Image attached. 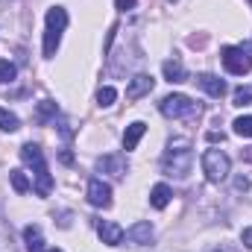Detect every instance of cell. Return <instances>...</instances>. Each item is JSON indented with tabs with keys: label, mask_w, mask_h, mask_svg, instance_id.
I'll return each instance as SVG.
<instances>
[{
	"label": "cell",
	"mask_w": 252,
	"mask_h": 252,
	"mask_svg": "<svg viewBox=\"0 0 252 252\" xmlns=\"http://www.w3.org/2000/svg\"><path fill=\"white\" fill-rule=\"evenodd\" d=\"M190 164H193V150H190L188 138H173L164 150V158H161V167L167 176H176V179H185L190 173Z\"/></svg>",
	"instance_id": "obj_1"
},
{
	"label": "cell",
	"mask_w": 252,
	"mask_h": 252,
	"mask_svg": "<svg viewBox=\"0 0 252 252\" xmlns=\"http://www.w3.org/2000/svg\"><path fill=\"white\" fill-rule=\"evenodd\" d=\"M158 109H161L164 118H173V121H185V118L199 115V106L190 100L188 94H170V97H164L158 103Z\"/></svg>",
	"instance_id": "obj_2"
},
{
	"label": "cell",
	"mask_w": 252,
	"mask_h": 252,
	"mask_svg": "<svg viewBox=\"0 0 252 252\" xmlns=\"http://www.w3.org/2000/svg\"><path fill=\"white\" fill-rule=\"evenodd\" d=\"M202 173L208 176V182H223L232 173V161L223 150H205L202 153Z\"/></svg>",
	"instance_id": "obj_3"
},
{
	"label": "cell",
	"mask_w": 252,
	"mask_h": 252,
	"mask_svg": "<svg viewBox=\"0 0 252 252\" xmlns=\"http://www.w3.org/2000/svg\"><path fill=\"white\" fill-rule=\"evenodd\" d=\"M220 59H223V64H226V70L235 73V76H247V73L252 70V56H250L247 47H223Z\"/></svg>",
	"instance_id": "obj_4"
},
{
	"label": "cell",
	"mask_w": 252,
	"mask_h": 252,
	"mask_svg": "<svg viewBox=\"0 0 252 252\" xmlns=\"http://www.w3.org/2000/svg\"><path fill=\"white\" fill-rule=\"evenodd\" d=\"M153 226L147 223V220H138V223H132L129 229L124 232V238L132 244V247H147V244H153Z\"/></svg>",
	"instance_id": "obj_5"
},
{
	"label": "cell",
	"mask_w": 252,
	"mask_h": 252,
	"mask_svg": "<svg viewBox=\"0 0 252 252\" xmlns=\"http://www.w3.org/2000/svg\"><path fill=\"white\" fill-rule=\"evenodd\" d=\"M88 202L97 208H109L112 205V185L103 179H91L88 182Z\"/></svg>",
	"instance_id": "obj_6"
},
{
	"label": "cell",
	"mask_w": 252,
	"mask_h": 252,
	"mask_svg": "<svg viewBox=\"0 0 252 252\" xmlns=\"http://www.w3.org/2000/svg\"><path fill=\"white\" fill-rule=\"evenodd\" d=\"M153 76L150 73H138V76H132V82H129V88H126V100H141L144 94H150L153 91Z\"/></svg>",
	"instance_id": "obj_7"
},
{
	"label": "cell",
	"mask_w": 252,
	"mask_h": 252,
	"mask_svg": "<svg viewBox=\"0 0 252 252\" xmlns=\"http://www.w3.org/2000/svg\"><path fill=\"white\" fill-rule=\"evenodd\" d=\"M97 235H100V241L109 244V247L124 244V229H121L118 223H112V220H100V223H97Z\"/></svg>",
	"instance_id": "obj_8"
},
{
	"label": "cell",
	"mask_w": 252,
	"mask_h": 252,
	"mask_svg": "<svg viewBox=\"0 0 252 252\" xmlns=\"http://www.w3.org/2000/svg\"><path fill=\"white\" fill-rule=\"evenodd\" d=\"M196 82L202 85V91H205V94H211V97H217V100L229 91V88H226V82H223L220 76H214V73H202Z\"/></svg>",
	"instance_id": "obj_9"
},
{
	"label": "cell",
	"mask_w": 252,
	"mask_h": 252,
	"mask_svg": "<svg viewBox=\"0 0 252 252\" xmlns=\"http://www.w3.org/2000/svg\"><path fill=\"white\" fill-rule=\"evenodd\" d=\"M47 32H59L62 35V30L67 27V12H64L62 6H53V9H47Z\"/></svg>",
	"instance_id": "obj_10"
},
{
	"label": "cell",
	"mask_w": 252,
	"mask_h": 252,
	"mask_svg": "<svg viewBox=\"0 0 252 252\" xmlns=\"http://www.w3.org/2000/svg\"><path fill=\"white\" fill-rule=\"evenodd\" d=\"M144 132H147V124H141V121H135V124L126 126V132H124V150L126 153L138 147V141L144 138Z\"/></svg>",
	"instance_id": "obj_11"
},
{
	"label": "cell",
	"mask_w": 252,
	"mask_h": 252,
	"mask_svg": "<svg viewBox=\"0 0 252 252\" xmlns=\"http://www.w3.org/2000/svg\"><path fill=\"white\" fill-rule=\"evenodd\" d=\"M97 167H100V170H109L115 179H121V176L126 173V161L121 158V156H103V158L97 161Z\"/></svg>",
	"instance_id": "obj_12"
},
{
	"label": "cell",
	"mask_w": 252,
	"mask_h": 252,
	"mask_svg": "<svg viewBox=\"0 0 252 252\" xmlns=\"http://www.w3.org/2000/svg\"><path fill=\"white\" fill-rule=\"evenodd\" d=\"M24 241H27V250L30 252H47L44 250V238H41V229H38V226H27V229H24Z\"/></svg>",
	"instance_id": "obj_13"
},
{
	"label": "cell",
	"mask_w": 252,
	"mask_h": 252,
	"mask_svg": "<svg viewBox=\"0 0 252 252\" xmlns=\"http://www.w3.org/2000/svg\"><path fill=\"white\" fill-rule=\"evenodd\" d=\"M161 70H164L167 82H185V67H182L179 59H167V62L161 64Z\"/></svg>",
	"instance_id": "obj_14"
},
{
	"label": "cell",
	"mask_w": 252,
	"mask_h": 252,
	"mask_svg": "<svg viewBox=\"0 0 252 252\" xmlns=\"http://www.w3.org/2000/svg\"><path fill=\"white\" fill-rule=\"evenodd\" d=\"M50 190H53V179L47 173V164H41V167H35V193L38 196H47Z\"/></svg>",
	"instance_id": "obj_15"
},
{
	"label": "cell",
	"mask_w": 252,
	"mask_h": 252,
	"mask_svg": "<svg viewBox=\"0 0 252 252\" xmlns=\"http://www.w3.org/2000/svg\"><path fill=\"white\" fill-rule=\"evenodd\" d=\"M170 196H173V190L161 182V185H156V188L150 190V205H153V208H167Z\"/></svg>",
	"instance_id": "obj_16"
},
{
	"label": "cell",
	"mask_w": 252,
	"mask_h": 252,
	"mask_svg": "<svg viewBox=\"0 0 252 252\" xmlns=\"http://www.w3.org/2000/svg\"><path fill=\"white\" fill-rule=\"evenodd\" d=\"M9 182H12V188L18 190V193H27L30 190V179H27L24 170H9Z\"/></svg>",
	"instance_id": "obj_17"
},
{
	"label": "cell",
	"mask_w": 252,
	"mask_h": 252,
	"mask_svg": "<svg viewBox=\"0 0 252 252\" xmlns=\"http://www.w3.org/2000/svg\"><path fill=\"white\" fill-rule=\"evenodd\" d=\"M18 126H21L18 115H12L9 109H0V129H3V132H15Z\"/></svg>",
	"instance_id": "obj_18"
},
{
	"label": "cell",
	"mask_w": 252,
	"mask_h": 252,
	"mask_svg": "<svg viewBox=\"0 0 252 252\" xmlns=\"http://www.w3.org/2000/svg\"><path fill=\"white\" fill-rule=\"evenodd\" d=\"M232 126H235V135H241V138H252V115L238 118Z\"/></svg>",
	"instance_id": "obj_19"
},
{
	"label": "cell",
	"mask_w": 252,
	"mask_h": 252,
	"mask_svg": "<svg viewBox=\"0 0 252 252\" xmlns=\"http://www.w3.org/2000/svg\"><path fill=\"white\" fill-rule=\"evenodd\" d=\"M115 100H118V91H115L112 85H106V88H100V91H97V103H100L103 109H109Z\"/></svg>",
	"instance_id": "obj_20"
},
{
	"label": "cell",
	"mask_w": 252,
	"mask_h": 252,
	"mask_svg": "<svg viewBox=\"0 0 252 252\" xmlns=\"http://www.w3.org/2000/svg\"><path fill=\"white\" fill-rule=\"evenodd\" d=\"M15 64L9 62V59H0V82H12L15 79Z\"/></svg>",
	"instance_id": "obj_21"
},
{
	"label": "cell",
	"mask_w": 252,
	"mask_h": 252,
	"mask_svg": "<svg viewBox=\"0 0 252 252\" xmlns=\"http://www.w3.org/2000/svg\"><path fill=\"white\" fill-rule=\"evenodd\" d=\"M250 103H252V88H244L241 85L235 91V106H250Z\"/></svg>",
	"instance_id": "obj_22"
},
{
	"label": "cell",
	"mask_w": 252,
	"mask_h": 252,
	"mask_svg": "<svg viewBox=\"0 0 252 252\" xmlns=\"http://www.w3.org/2000/svg\"><path fill=\"white\" fill-rule=\"evenodd\" d=\"M50 115H56V103H53V100H44V103L38 106V121L44 124V121H47Z\"/></svg>",
	"instance_id": "obj_23"
},
{
	"label": "cell",
	"mask_w": 252,
	"mask_h": 252,
	"mask_svg": "<svg viewBox=\"0 0 252 252\" xmlns=\"http://www.w3.org/2000/svg\"><path fill=\"white\" fill-rule=\"evenodd\" d=\"M0 252H15V247H12V235L0 226Z\"/></svg>",
	"instance_id": "obj_24"
},
{
	"label": "cell",
	"mask_w": 252,
	"mask_h": 252,
	"mask_svg": "<svg viewBox=\"0 0 252 252\" xmlns=\"http://www.w3.org/2000/svg\"><path fill=\"white\" fill-rule=\"evenodd\" d=\"M115 6L121 12H129V9H135V0H115Z\"/></svg>",
	"instance_id": "obj_25"
},
{
	"label": "cell",
	"mask_w": 252,
	"mask_h": 252,
	"mask_svg": "<svg viewBox=\"0 0 252 252\" xmlns=\"http://www.w3.org/2000/svg\"><path fill=\"white\" fill-rule=\"evenodd\" d=\"M241 241H244V247H250V250H252V226L241 232Z\"/></svg>",
	"instance_id": "obj_26"
},
{
	"label": "cell",
	"mask_w": 252,
	"mask_h": 252,
	"mask_svg": "<svg viewBox=\"0 0 252 252\" xmlns=\"http://www.w3.org/2000/svg\"><path fill=\"white\" fill-rule=\"evenodd\" d=\"M235 188H238V190H247V188H250V179L238 176V179H235Z\"/></svg>",
	"instance_id": "obj_27"
},
{
	"label": "cell",
	"mask_w": 252,
	"mask_h": 252,
	"mask_svg": "<svg viewBox=\"0 0 252 252\" xmlns=\"http://www.w3.org/2000/svg\"><path fill=\"white\" fill-rule=\"evenodd\" d=\"M211 252H238V250H232V247H226V244H220V247H214Z\"/></svg>",
	"instance_id": "obj_28"
},
{
	"label": "cell",
	"mask_w": 252,
	"mask_h": 252,
	"mask_svg": "<svg viewBox=\"0 0 252 252\" xmlns=\"http://www.w3.org/2000/svg\"><path fill=\"white\" fill-rule=\"evenodd\" d=\"M208 141H223V132H208Z\"/></svg>",
	"instance_id": "obj_29"
},
{
	"label": "cell",
	"mask_w": 252,
	"mask_h": 252,
	"mask_svg": "<svg viewBox=\"0 0 252 252\" xmlns=\"http://www.w3.org/2000/svg\"><path fill=\"white\" fill-rule=\"evenodd\" d=\"M244 158H247V161H252V147H250V150H244Z\"/></svg>",
	"instance_id": "obj_30"
},
{
	"label": "cell",
	"mask_w": 252,
	"mask_h": 252,
	"mask_svg": "<svg viewBox=\"0 0 252 252\" xmlns=\"http://www.w3.org/2000/svg\"><path fill=\"white\" fill-rule=\"evenodd\" d=\"M47 252H62V250H47Z\"/></svg>",
	"instance_id": "obj_31"
},
{
	"label": "cell",
	"mask_w": 252,
	"mask_h": 252,
	"mask_svg": "<svg viewBox=\"0 0 252 252\" xmlns=\"http://www.w3.org/2000/svg\"><path fill=\"white\" fill-rule=\"evenodd\" d=\"M170 3H176V0H170Z\"/></svg>",
	"instance_id": "obj_32"
},
{
	"label": "cell",
	"mask_w": 252,
	"mask_h": 252,
	"mask_svg": "<svg viewBox=\"0 0 252 252\" xmlns=\"http://www.w3.org/2000/svg\"><path fill=\"white\" fill-rule=\"evenodd\" d=\"M250 3H252V0H250Z\"/></svg>",
	"instance_id": "obj_33"
}]
</instances>
